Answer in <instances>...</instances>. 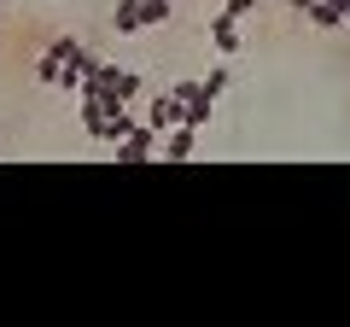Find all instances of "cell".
Listing matches in <instances>:
<instances>
[{
  "label": "cell",
  "instance_id": "1",
  "mask_svg": "<svg viewBox=\"0 0 350 327\" xmlns=\"http://www.w3.org/2000/svg\"><path fill=\"white\" fill-rule=\"evenodd\" d=\"M76 53H82V41H76V36L47 41V47H41V59H36V82H41V88H53V82H59V70L76 59Z\"/></svg>",
  "mask_w": 350,
  "mask_h": 327
},
{
  "label": "cell",
  "instance_id": "2",
  "mask_svg": "<svg viewBox=\"0 0 350 327\" xmlns=\"http://www.w3.org/2000/svg\"><path fill=\"white\" fill-rule=\"evenodd\" d=\"M111 152H117L123 164H146V158H158V152H163V135H158V129L146 123V117H140V123L129 129V140H117Z\"/></svg>",
  "mask_w": 350,
  "mask_h": 327
},
{
  "label": "cell",
  "instance_id": "3",
  "mask_svg": "<svg viewBox=\"0 0 350 327\" xmlns=\"http://www.w3.org/2000/svg\"><path fill=\"white\" fill-rule=\"evenodd\" d=\"M146 123L158 129V135H170V129L181 123V94H175V88L170 94H152V100H146Z\"/></svg>",
  "mask_w": 350,
  "mask_h": 327
},
{
  "label": "cell",
  "instance_id": "4",
  "mask_svg": "<svg viewBox=\"0 0 350 327\" xmlns=\"http://www.w3.org/2000/svg\"><path fill=\"white\" fill-rule=\"evenodd\" d=\"M211 41H216V53H222V59H234V53H245V24L216 12V18H211Z\"/></svg>",
  "mask_w": 350,
  "mask_h": 327
},
{
  "label": "cell",
  "instance_id": "5",
  "mask_svg": "<svg viewBox=\"0 0 350 327\" xmlns=\"http://www.w3.org/2000/svg\"><path fill=\"white\" fill-rule=\"evenodd\" d=\"M94 64H100V59H94V53H76V59L70 64H64V70H59V82H53V88H59V94H82V82H88V76H94Z\"/></svg>",
  "mask_w": 350,
  "mask_h": 327
},
{
  "label": "cell",
  "instance_id": "6",
  "mask_svg": "<svg viewBox=\"0 0 350 327\" xmlns=\"http://www.w3.org/2000/svg\"><path fill=\"white\" fill-rule=\"evenodd\" d=\"M193 152H199V129H193V123H175L170 135H163V152H158V158H175V164H181V158H193Z\"/></svg>",
  "mask_w": 350,
  "mask_h": 327
},
{
  "label": "cell",
  "instance_id": "7",
  "mask_svg": "<svg viewBox=\"0 0 350 327\" xmlns=\"http://www.w3.org/2000/svg\"><path fill=\"white\" fill-rule=\"evenodd\" d=\"M345 18H350V6H338V0H315V6H310V24L315 29H345Z\"/></svg>",
  "mask_w": 350,
  "mask_h": 327
},
{
  "label": "cell",
  "instance_id": "8",
  "mask_svg": "<svg viewBox=\"0 0 350 327\" xmlns=\"http://www.w3.org/2000/svg\"><path fill=\"white\" fill-rule=\"evenodd\" d=\"M129 129H135V112H129V105H117V112L111 117H105V146H117V140H129Z\"/></svg>",
  "mask_w": 350,
  "mask_h": 327
},
{
  "label": "cell",
  "instance_id": "9",
  "mask_svg": "<svg viewBox=\"0 0 350 327\" xmlns=\"http://www.w3.org/2000/svg\"><path fill=\"white\" fill-rule=\"evenodd\" d=\"M111 29H117V36H135V29H146V24H140V12H135V0H117V6H111Z\"/></svg>",
  "mask_w": 350,
  "mask_h": 327
},
{
  "label": "cell",
  "instance_id": "10",
  "mask_svg": "<svg viewBox=\"0 0 350 327\" xmlns=\"http://www.w3.org/2000/svg\"><path fill=\"white\" fill-rule=\"evenodd\" d=\"M135 12H140V24H170V12H175V0H135Z\"/></svg>",
  "mask_w": 350,
  "mask_h": 327
},
{
  "label": "cell",
  "instance_id": "11",
  "mask_svg": "<svg viewBox=\"0 0 350 327\" xmlns=\"http://www.w3.org/2000/svg\"><path fill=\"white\" fill-rule=\"evenodd\" d=\"M140 94H146V76H140V70H123V82H117V100H123V105H135Z\"/></svg>",
  "mask_w": 350,
  "mask_h": 327
},
{
  "label": "cell",
  "instance_id": "12",
  "mask_svg": "<svg viewBox=\"0 0 350 327\" xmlns=\"http://www.w3.org/2000/svg\"><path fill=\"white\" fill-rule=\"evenodd\" d=\"M204 88L222 100V94H228V64H211V70H204Z\"/></svg>",
  "mask_w": 350,
  "mask_h": 327
},
{
  "label": "cell",
  "instance_id": "13",
  "mask_svg": "<svg viewBox=\"0 0 350 327\" xmlns=\"http://www.w3.org/2000/svg\"><path fill=\"white\" fill-rule=\"evenodd\" d=\"M251 6H257V0H222V18H239V24H245Z\"/></svg>",
  "mask_w": 350,
  "mask_h": 327
},
{
  "label": "cell",
  "instance_id": "14",
  "mask_svg": "<svg viewBox=\"0 0 350 327\" xmlns=\"http://www.w3.org/2000/svg\"><path fill=\"white\" fill-rule=\"evenodd\" d=\"M310 6L315 0H286V12H304V18H310Z\"/></svg>",
  "mask_w": 350,
  "mask_h": 327
},
{
  "label": "cell",
  "instance_id": "15",
  "mask_svg": "<svg viewBox=\"0 0 350 327\" xmlns=\"http://www.w3.org/2000/svg\"><path fill=\"white\" fill-rule=\"evenodd\" d=\"M345 29H350V18H345Z\"/></svg>",
  "mask_w": 350,
  "mask_h": 327
}]
</instances>
